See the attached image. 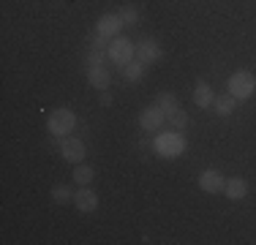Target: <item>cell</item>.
Instances as JSON below:
<instances>
[{
	"mask_svg": "<svg viewBox=\"0 0 256 245\" xmlns=\"http://www.w3.org/2000/svg\"><path fill=\"white\" fill-rule=\"evenodd\" d=\"M52 199L58 202V204H68V202L74 199V194H71L68 186H54L52 188Z\"/></svg>",
	"mask_w": 256,
	"mask_h": 245,
	"instance_id": "obj_17",
	"label": "cell"
},
{
	"mask_svg": "<svg viewBox=\"0 0 256 245\" xmlns=\"http://www.w3.org/2000/svg\"><path fill=\"white\" fill-rule=\"evenodd\" d=\"M212 101H216L212 88L204 82V79H196V88H194V104H196L199 109H207V106H212Z\"/></svg>",
	"mask_w": 256,
	"mask_h": 245,
	"instance_id": "obj_10",
	"label": "cell"
},
{
	"mask_svg": "<svg viewBox=\"0 0 256 245\" xmlns=\"http://www.w3.org/2000/svg\"><path fill=\"white\" fill-rule=\"evenodd\" d=\"M123 20H120V14H104L98 20V33L106 36V38H112V36H118L120 30H123Z\"/></svg>",
	"mask_w": 256,
	"mask_h": 245,
	"instance_id": "obj_9",
	"label": "cell"
},
{
	"mask_svg": "<svg viewBox=\"0 0 256 245\" xmlns=\"http://www.w3.org/2000/svg\"><path fill=\"white\" fill-rule=\"evenodd\" d=\"M88 63H90V66H104V52H101V49H90Z\"/></svg>",
	"mask_w": 256,
	"mask_h": 245,
	"instance_id": "obj_20",
	"label": "cell"
},
{
	"mask_svg": "<svg viewBox=\"0 0 256 245\" xmlns=\"http://www.w3.org/2000/svg\"><path fill=\"white\" fill-rule=\"evenodd\" d=\"M96 177V172L90 169V166H84V164H76V169H74V180L79 182V186H88L90 180Z\"/></svg>",
	"mask_w": 256,
	"mask_h": 245,
	"instance_id": "obj_16",
	"label": "cell"
},
{
	"mask_svg": "<svg viewBox=\"0 0 256 245\" xmlns=\"http://www.w3.org/2000/svg\"><path fill=\"white\" fill-rule=\"evenodd\" d=\"M237 109V98L226 93V96H218L216 101H212V112L216 114H221V118H226V114H232Z\"/></svg>",
	"mask_w": 256,
	"mask_h": 245,
	"instance_id": "obj_12",
	"label": "cell"
},
{
	"mask_svg": "<svg viewBox=\"0 0 256 245\" xmlns=\"http://www.w3.org/2000/svg\"><path fill=\"white\" fill-rule=\"evenodd\" d=\"M104 44H106V36L96 33V38H93V49H101V52H104Z\"/></svg>",
	"mask_w": 256,
	"mask_h": 245,
	"instance_id": "obj_21",
	"label": "cell"
},
{
	"mask_svg": "<svg viewBox=\"0 0 256 245\" xmlns=\"http://www.w3.org/2000/svg\"><path fill=\"white\" fill-rule=\"evenodd\" d=\"M169 126H172L174 131H182V128L188 126V114L182 112V109H178V112H172V114H169Z\"/></svg>",
	"mask_w": 256,
	"mask_h": 245,
	"instance_id": "obj_19",
	"label": "cell"
},
{
	"mask_svg": "<svg viewBox=\"0 0 256 245\" xmlns=\"http://www.w3.org/2000/svg\"><path fill=\"white\" fill-rule=\"evenodd\" d=\"M98 101H101V106H109L112 104V96L106 93V90H101V96H98Z\"/></svg>",
	"mask_w": 256,
	"mask_h": 245,
	"instance_id": "obj_22",
	"label": "cell"
},
{
	"mask_svg": "<svg viewBox=\"0 0 256 245\" xmlns=\"http://www.w3.org/2000/svg\"><path fill=\"white\" fill-rule=\"evenodd\" d=\"M134 58H136V46L128 38H118V36H114V41L109 44V60H114L118 66H126V63H131Z\"/></svg>",
	"mask_w": 256,
	"mask_h": 245,
	"instance_id": "obj_3",
	"label": "cell"
},
{
	"mask_svg": "<svg viewBox=\"0 0 256 245\" xmlns=\"http://www.w3.org/2000/svg\"><path fill=\"white\" fill-rule=\"evenodd\" d=\"M199 188H202L204 194H218V191H224V188H226V180H224L221 172L204 169L202 174H199Z\"/></svg>",
	"mask_w": 256,
	"mask_h": 245,
	"instance_id": "obj_6",
	"label": "cell"
},
{
	"mask_svg": "<svg viewBox=\"0 0 256 245\" xmlns=\"http://www.w3.org/2000/svg\"><path fill=\"white\" fill-rule=\"evenodd\" d=\"M60 152H63L66 161L82 164L84 156H88V147H84V142H82V139H76V136H63V142H60Z\"/></svg>",
	"mask_w": 256,
	"mask_h": 245,
	"instance_id": "obj_4",
	"label": "cell"
},
{
	"mask_svg": "<svg viewBox=\"0 0 256 245\" xmlns=\"http://www.w3.org/2000/svg\"><path fill=\"white\" fill-rule=\"evenodd\" d=\"M226 88H229V93L234 96L237 101H242V98H251L254 90H256V76H254L251 71H234V74L229 76Z\"/></svg>",
	"mask_w": 256,
	"mask_h": 245,
	"instance_id": "obj_1",
	"label": "cell"
},
{
	"mask_svg": "<svg viewBox=\"0 0 256 245\" xmlns=\"http://www.w3.org/2000/svg\"><path fill=\"white\" fill-rule=\"evenodd\" d=\"M120 14V20H123L126 24H136L139 22V11H136V6H123V8L118 11Z\"/></svg>",
	"mask_w": 256,
	"mask_h": 245,
	"instance_id": "obj_18",
	"label": "cell"
},
{
	"mask_svg": "<svg viewBox=\"0 0 256 245\" xmlns=\"http://www.w3.org/2000/svg\"><path fill=\"white\" fill-rule=\"evenodd\" d=\"M156 104L164 109V112H166V118H169L172 112H178V109H180V104H178V96H174V93H161V96L156 98Z\"/></svg>",
	"mask_w": 256,
	"mask_h": 245,
	"instance_id": "obj_15",
	"label": "cell"
},
{
	"mask_svg": "<svg viewBox=\"0 0 256 245\" xmlns=\"http://www.w3.org/2000/svg\"><path fill=\"white\" fill-rule=\"evenodd\" d=\"M224 191H226V196L229 199H242V196L248 194V182L246 180H240V177H234V180H226V188H224Z\"/></svg>",
	"mask_w": 256,
	"mask_h": 245,
	"instance_id": "obj_13",
	"label": "cell"
},
{
	"mask_svg": "<svg viewBox=\"0 0 256 245\" xmlns=\"http://www.w3.org/2000/svg\"><path fill=\"white\" fill-rule=\"evenodd\" d=\"M164 120H166V112H164L158 104H153V106H148L142 114H139V126L144 128V131H158V128L164 126Z\"/></svg>",
	"mask_w": 256,
	"mask_h": 245,
	"instance_id": "obj_5",
	"label": "cell"
},
{
	"mask_svg": "<svg viewBox=\"0 0 256 245\" xmlns=\"http://www.w3.org/2000/svg\"><path fill=\"white\" fill-rule=\"evenodd\" d=\"M74 126H76V114L71 109H54L46 120V128L54 136H68V131H74Z\"/></svg>",
	"mask_w": 256,
	"mask_h": 245,
	"instance_id": "obj_2",
	"label": "cell"
},
{
	"mask_svg": "<svg viewBox=\"0 0 256 245\" xmlns=\"http://www.w3.org/2000/svg\"><path fill=\"white\" fill-rule=\"evenodd\" d=\"M158 58H161V46H158L153 38H144L142 44H136V60H142L144 66L156 63Z\"/></svg>",
	"mask_w": 256,
	"mask_h": 245,
	"instance_id": "obj_8",
	"label": "cell"
},
{
	"mask_svg": "<svg viewBox=\"0 0 256 245\" xmlns=\"http://www.w3.org/2000/svg\"><path fill=\"white\" fill-rule=\"evenodd\" d=\"M88 82L98 90H106L109 88V71L104 66H90L88 68Z\"/></svg>",
	"mask_w": 256,
	"mask_h": 245,
	"instance_id": "obj_11",
	"label": "cell"
},
{
	"mask_svg": "<svg viewBox=\"0 0 256 245\" xmlns=\"http://www.w3.org/2000/svg\"><path fill=\"white\" fill-rule=\"evenodd\" d=\"M142 74H144V63H142V60H136V58H134L131 63L123 66V76L128 79V82H139Z\"/></svg>",
	"mask_w": 256,
	"mask_h": 245,
	"instance_id": "obj_14",
	"label": "cell"
},
{
	"mask_svg": "<svg viewBox=\"0 0 256 245\" xmlns=\"http://www.w3.org/2000/svg\"><path fill=\"white\" fill-rule=\"evenodd\" d=\"M74 204H76L79 212H93L96 207H98V194L82 186V188H79V191L74 194Z\"/></svg>",
	"mask_w": 256,
	"mask_h": 245,
	"instance_id": "obj_7",
	"label": "cell"
}]
</instances>
